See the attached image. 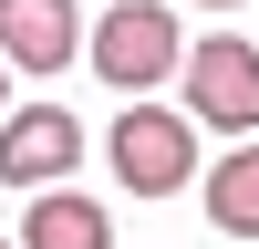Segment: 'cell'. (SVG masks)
<instances>
[{
  "label": "cell",
  "instance_id": "6da1fadb",
  "mask_svg": "<svg viewBox=\"0 0 259 249\" xmlns=\"http://www.w3.org/2000/svg\"><path fill=\"white\" fill-rule=\"evenodd\" d=\"M83 62H94L114 94H156V83L187 62V42H177V11H156V0H114V11L94 21V42H83Z\"/></svg>",
  "mask_w": 259,
  "mask_h": 249
},
{
  "label": "cell",
  "instance_id": "7a4b0ae2",
  "mask_svg": "<svg viewBox=\"0 0 259 249\" xmlns=\"http://www.w3.org/2000/svg\"><path fill=\"white\" fill-rule=\"evenodd\" d=\"M114 177L135 187V197H177L187 177H197V114H177V104H124L114 124Z\"/></svg>",
  "mask_w": 259,
  "mask_h": 249
},
{
  "label": "cell",
  "instance_id": "3957f363",
  "mask_svg": "<svg viewBox=\"0 0 259 249\" xmlns=\"http://www.w3.org/2000/svg\"><path fill=\"white\" fill-rule=\"evenodd\" d=\"M177 83H187V114H197V124H218V135H259V42H228V31L187 42Z\"/></svg>",
  "mask_w": 259,
  "mask_h": 249
},
{
  "label": "cell",
  "instance_id": "277c9868",
  "mask_svg": "<svg viewBox=\"0 0 259 249\" xmlns=\"http://www.w3.org/2000/svg\"><path fill=\"white\" fill-rule=\"evenodd\" d=\"M83 166V124L62 114V104H21V114H0V187H62Z\"/></svg>",
  "mask_w": 259,
  "mask_h": 249
},
{
  "label": "cell",
  "instance_id": "5b68a950",
  "mask_svg": "<svg viewBox=\"0 0 259 249\" xmlns=\"http://www.w3.org/2000/svg\"><path fill=\"white\" fill-rule=\"evenodd\" d=\"M83 11L73 0H0V62H21V73H62V62H83Z\"/></svg>",
  "mask_w": 259,
  "mask_h": 249
},
{
  "label": "cell",
  "instance_id": "8992f818",
  "mask_svg": "<svg viewBox=\"0 0 259 249\" xmlns=\"http://www.w3.org/2000/svg\"><path fill=\"white\" fill-rule=\"evenodd\" d=\"M21 249H114V218H104L94 197H73V187H31Z\"/></svg>",
  "mask_w": 259,
  "mask_h": 249
},
{
  "label": "cell",
  "instance_id": "52a82bcc",
  "mask_svg": "<svg viewBox=\"0 0 259 249\" xmlns=\"http://www.w3.org/2000/svg\"><path fill=\"white\" fill-rule=\"evenodd\" d=\"M207 218H218L228 239H259V135H239L207 166Z\"/></svg>",
  "mask_w": 259,
  "mask_h": 249
},
{
  "label": "cell",
  "instance_id": "ba28073f",
  "mask_svg": "<svg viewBox=\"0 0 259 249\" xmlns=\"http://www.w3.org/2000/svg\"><path fill=\"white\" fill-rule=\"evenodd\" d=\"M0 104H11V62H0Z\"/></svg>",
  "mask_w": 259,
  "mask_h": 249
},
{
  "label": "cell",
  "instance_id": "9c48e42d",
  "mask_svg": "<svg viewBox=\"0 0 259 249\" xmlns=\"http://www.w3.org/2000/svg\"><path fill=\"white\" fill-rule=\"evenodd\" d=\"M197 11H239V0H197Z\"/></svg>",
  "mask_w": 259,
  "mask_h": 249
},
{
  "label": "cell",
  "instance_id": "30bf717a",
  "mask_svg": "<svg viewBox=\"0 0 259 249\" xmlns=\"http://www.w3.org/2000/svg\"><path fill=\"white\" fill-rule=\"evenodd\" d=\"M0 249H21V239H0Z\"/></svg>",
  "mask_w": 259,
  "mask_h": 249
}]
</instances>
